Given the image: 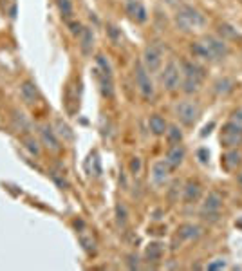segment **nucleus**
I'll use <instances>...</instances> for the list:
<instances>
[{
  "instance_id": "31",
  "label": "nucleus",
  "mask_w": 242,
  "mask_h": 271,
  "mask_svg": "<svg viewBox=\"0 0 242 271\" xmlns=\"http://www.w3.org/2000/svg\"><path fill=\"white\" fill-rule=\"evenodd\" d=\"M228 266V262H226V259H223V257H219V259H213L211 262H208V266H206V269H211V271H215V269H224V267Z\"/></svg>"
},
{
  "instance_id": "33",
  "label": "nucleus",
  "mask_w": 242,
  "mask_h": 271,
  "mask_svg": "<svg viewBox=\"0 0 242 271\" xmlns=\"http://www.w3.org/2000/svg\"><path fill=\"white\" fill-rule=\"evenodd\" d=\"M130 172L134 174V176H138L139 172H141V159H139V157H132V161H130Z\"/></svg>"
},
{
  "instance_id": "6",
  "label": "nucleus",
  "mask_w": 242,
  "mask_h": 271,
  "mask_svg": "<svg viewBox=\"0 0 242 271\" xmlns=\"http://www.w3.org/2000/svg\"><path fill=\"white\" fill-rule=\"evenodd\" d=\"M219 141H221V145H223L226 150L228 148H238L242 145V125L233 120L224 123L223 128H221Z\"/></svg>"
},
{
  "instance_id": "4",
  "label": "nucleus",
  "mask_w": 242,
  "mask_h": 271,
  "mask_svg": "<svg viewBox=\"0 0 242 271\" xmlns=\"http://www.w3.org/2000/svg\"><path fill=\"white\" fill-rule=\"evenodd\" d=\"M203 45L208 52V60L210 62H221V60H226L228 55H230V47H228L226 40L221 38V36H215V35H208L204 36Z\"/></svg>"
},
{
  "instance_id": "2",
  "label": "nucleus",
  "mask_w": 242,
  "mask_h": 271,
  "mask_svg": "<svg viewBox=\"0 0 242 271\" xmlns=\"http://www.w3.org/2000/svg\"><path fill=\"white\" fill-rule=\"evenodd\" d=\"M181 71H183V84L181 89L186 94H195V92L201 91L204 84V78H206V72L204 67L197 64V62H181Z\"/></svg>"
},
{
  "instance_id": "20",
  "label": "nucleus",
  "mask_w": 242,
  "mask_h": 271,
  "mask_svg": "<svg viewBox=\"0 0 242 271\" xmlns=\"http://www.w3.org/2000/svg\"><path fill=\"white\" fill-rule=\"evenodd\" d=\"M148 128H150V132L154 136H165L168 130V123L163 116L152 114L150 118H148Z\"/></svg>"
},
{
  "instance_id": "29",
  "label": "nucleus",
  "mask_w": 242,
  "mask_h": 271,
  "mask_svg": "<svg viewBox=\"0 0 242 271\" xmlns=\"http://www.w3.org/2000/svg\"><path fill=\"white\" fill-rule=\"evenodd\" d=\"M127 208H125V204H118L116 206V221H118L119 226H125L127 224Z\"/></svg>"
},
{
  "instance_id": "11",
  "label": "nucleus",
  "mask_w": 242,
  "mask_h": 271,
  "mask_svg": "<svg viewBox=\"0 0 242 271\" xmlns=\"http://www.w3.org/2000/svg\"><path fill=\"white\" fill-rule=\"evenodd\" d=\"M125 11L136 24H145L148 18V13L141 0H125Z\"/></svg>"
},
{
  "instance_id": "7",
  "label": "nucleus",
  "mask_w": 242,
  "mask_h": 271,
  "mask_svg": "<svg viewBox=\"0 0 242 271\" xmlns=\"http://www.w3.org/2000/svg\"><path fill=\"white\" fill-rule=\"evenodd\" d=\"M175 116L177 120L184 125V127H194L197 123L199 116H201V107H199L197 101L194 100H184L179 101L175 105Z\"/></svg>"
},
{
  "instance_id": "25",
  "label": "nucleus",
  "mask_w": 242,
  "mask_h": 271,
  "mask_svg": "<svg viewBox=\"0 0 242 271\" xmlns=\"http://www.w3.org/2000/svg\"><path fill=\"white\" fill-rule=\"evenodd\" d=\"M167 140H168V143H170V145L183 143V130H181L177 125H168Z\"/></svg>"
},
{
  "instance_id": "22",
  "label": "nucleus",
  "mask_w": 242,
  "mask_h": 271,
  "mask_svg": "<svg viewBox=\"0 0 242 271\" xmlns=\"http://www.w3.org/2000/svg\"><path fill=\"white\" fill-rule=\"evenodd\" d=\"M98 82H99V89H101V94L112 98L114 96V84H112V76L111 74H103V72L98 71Z\"/></svg>"
},
{
  "instance_id": "14",
  "label": "nucleus",
  "mask_w": 242,
  "mask_h": 271,
  "mask_svg": "<svg viewBox=\"0 0 242 271\" xmlns=\"http://www.w3.org/2000/svg\"><path fill=\"white\" fill-rule=\"evenodd\" d=\"M201 196H203V186H201V183L199 181H188L186 184H184L183 188V201L186 204H192V203H197L199 199H201Z\"/></svg>"
},
{
  "instance_id": "16",
  "label": "nucleus",
  "mask_w": 242,
  "mask_h": 271,
  "mask_svg": "<svg viewBox=\"0 0 242 271\" xmlns=\"http://www.w3.org/2000/svg\"><path fill=\"white\" fill-rule=\"evenodd\" d=\"M20 96H22V100L25 101V103L33 105L38 101L40 98V92H38V87H36L33 82H24V84L20 85Z\"/></svg>"
},
{
  "instance_id": "21",
  "label": "nucleus",
  "mask_w": 242,
  "mask_h": 271,
  "mask_svg": "<svg viewBox=\"0 0 242 271\" xmlns=\"http://www.w3.org/2000/svg\"><path fill=\"white\" fill-rule=\"evenodd\" d=\"M165 255V246L161 242H148L145 248V259L148 262H159Z\"/></svg>"
},
{
  "instance_id": "15",
  "label": "nucleus",
  "mask_w": 242,
  "mask_h": 271,
  "mask_svg": "<svg viewBox=\"0 0 242 271\" xmlns=\"http://www.w3.org/2000/svg\"><path fill=\"white\" fill-rule=\"evenodd\" d=\"M40 138H42V143L52 152H58L60 150V141H58V134L56 130H52V127L49 125H42L40 127Z\"/></svg>"
},
{
  "instance_id": "27",
  "label": "nucleus",
  "mask_w": 242,
  "mask_h": 271,
  "mask_svg": "<svg viewBox=\"0 0 242 271\" xmlns=\"http://www.w3.org/2000/svg\"><path fill=\"white\" fill-rule=\"evenodd\" d=\"M96 64H98V71H99V72H103V74H111V76H112L111 62H109L103 55H98V56H96Z\"/></svg>"
},
{
  "instance_id": "32",
  "label": "nucleus",
  "mask_w": 242,
  "mask_h": 271,
  "mask_svg": "<svg viewBox=\"0 0 242 271\" xmlns=\"http://www.w3.org/2000/svg\"><path fill=\"white\" fill-rule=\"evenodd\" d=\"M15 120H16V127H18L20 130H25V128H29V123L25 121L24 114H18V112H15Z\"/></svg>"
},
{
  "instance_id": "19",
  "label": "nucleus",
  "mask_w": 242,
  "mask_h": 271,
  "mask_svg": "<svg viewBox=\"0 0 242 271\" xmlns=\"http://www.w3.org/2000/svg\"><path fill=\"white\" fill-rule=\"evenodd\" d=\"M201 233H203V230H201L197 224H192V223L181 224L177 230L179 239H183V240H195L201 237Z\"/></svg>"
},
{
  "instance_id": "1",
  "label": "nucleus",
  "mask_w": 242,
  "mask_h": 271,
  "mask_svg": "<svg viewBox=\"0 0 242 271\" xmlns=\"http://www.w3.org/2000/svg\"><path fill=\"white\" fill-rule=\"evenodd\" d=\"M177 29L183 33H199L206 28V16L190 4H181L174 15Z\"/></svg>"
},
{
  "instance_id": "23",
  "label": "nucleus",
  "mask_w": 242,
  "mask_h": 271,
  "mask_svg": "<svg viewBox=\"0 0 242 271\" xmlns=\"http://www.w3.org/2000/svg\"><path fill=\"white\" fill-rule=\"evenodd\" d=\"M233 87H235V82L230 80V78H221V80H217V82H215V85H213L215 92H217L219 96L230 94V92L233 91Z\"/></svg>"
},
{
  "instance_id": "8",
  "label": "nucleus",
  "mask_w": 242,
  "mask_h": 271,
  "mask_svg": "<svg viewBox=\"0 0 242 271\" xmlns=\"http://www.w3.org/2000/svg\"><path fill=\"white\" fill-rule=\"evenodd\" d=\"M134 78H136V87H138V92L141 94V98H143V100H152L155 94V87L150 78V72L143 67V64L136 65Z\"/></svg>"
},
{
  "instance_id": "18",
  "label": "nucleus",
  "mask_w": 242,
  "mask_h": 271,
  "mask_svg": "<svg viewBox=\"0 0 242 271\" xmlns=\"http://www.w3.org/2000/svg\"><path fill=\"white\" fill-rule=\"evenodd\" d=\"M92 47H94V33L91 28H84L79 33V49L85 56H91Z\"/></svg>"
},
{
  "instance_id": "3",
  "label": "nucleus",
  "mask_w": 242,
  "mask_h": 271,
  "mask_svg": "<svg viewBox=\"0 0 242 271\" xmlns=\"http://www.w3.org/2000/svg\"><path fill=\"white\" fill-rule=\"evenodd\" d=\"M161 85L165 87V91L168 92H175L181 89V84H183V71H181V64H177L175 60H170L165 69H161Z\"/></svg>"
},
{
  "instance_id": "35",
  "label": "nucleus",
  "mask_w": 242,
  "mask_h": 271,
  "mask_svg": "<svg viewBox=\"0 0 242 271\" xmlns=\"http://www.w3.org/2000/svg\"><path fill=\"white\" fill-rule=\"evenodd\" d=\"M138 255H128V267L130 269H136V267H139V262H138Z\"/></svg>"
},
{
  "instance_id": "28",
  "label": "nucleus",
  "mask_w": 242,
  "mask_h": 271,
  "mask_svg": "<svg viewBox=\"0 0 242 271\" xmlns=\"http://www.w3.org/2000/svg\"><path fill=\"white\" fill-rule=\"evenodd\" d=\"M56 4H58V9H60V13H62L64 18H71V15H72L71 0H56Z\"/></svg>"
},
{
  "instance_id": "10",
  "label": "nucleus",
  "mask_w": 242,
  "mask_h": 271,
  "mask_svg": "<svg viewBox=\"0 0 242 271\" xmlns=\"http://www.w3.org/2000/svg\"><path fill=\"white\" fill-rule=\"evenodd\" d=\"M170 172H172V168L168 167V163L165 159L155 161V163L152 165V172H150L154 186H157V188L167 186V183L170 181Z\"/></svg>"
},
{
  "instance_id": "9",
  "label": "nucleus",
  "mask_w": 242,
  "mask_h": 271,
  "mask_svg": "<svg viewBox=\"0 0 242 271\" xmlns=\"http://www.w3.org/2000/svg\"><path fill=\"white\" fill-rule=\"evenodd\" d=\"M224 206L223 196L217 190H211L206 197H204L203 204H201V215L203 219H217L221 210Z\"/></svg>"
},
{
  "instance_id": "36",
  "label": "nucleus",
  "mask_w": 242,
  "mask_h": 271,
  "mask_svg": "<svg viewBox=\"0 0 242 271\" xmlns=\"http://www.w3.org/2000/svg\"><path fill=\"white\" fill-rule=\"evenodd\" d=\"M231 120L242 125V107H238L237 111H233V114H231Z\"/></svg>"
},
{
  "instance_id": "12",
  "label": "nucleus",
  "mask_w": 242,
  "mask_h": 271,
  "mask_svg": "<svg viewBox=\"0 0 242 271\" xmlns=\"http://www.w3.org/2000/svg\"><path fill=\"white\" fill-rule=\"evenodd\" d=\"M184 159H186V148H184L181 143L172 145V147L168 148L167 156H165V161H167L168 167H170L172 170L181 167V165L184 163Z\"/></svg>"
},
{
  "instance_id": "17",
  "label": "nucleus",
  "mask_w": 242,
  "mask_h": 271,
  "mask_svg": "<svg viewBox=\"0 0 242 271\" xmlns=\"http://www.w3.org/2000/svg\"><path fill=\"white\" fill-rule=\"evenodd\" d=\"M78 240H79V244H82V248L87 251L89 255L96 253V246H98V242H96V237L92 235L91 231H89L85 226L78 231Z\"/></svg>"
},
{
  "instance_id": "24",
  "label": "nucleus",
  "mask_w": 242,
  "mask_h": 271,
  "mask_svg": "<svg viewBox=\"0 0 242 271\" xmlns=\"http://www.w3.org/2000/svg\"><path fill=\"white\" fill-rule=\"evenodd\" d=\"M85 168H87L89 176H96V177H98L99 174H101V165H99L98 154H96V152H92L91 156H89L87 163H85Z\"/></svg>"
},
{
  "instance_id": "30",
  "label": "nucleus",
  "mask_w": 242,
  "mask_h": 271,
  "mask_svg": "<svg viewBox=\"0 0 242 271\" xmlns=\"http://www.w3.org/2000/svg\"><path fill=\"white\" fill-rule=\"evenodd\" d=\"M24 145L31 154H35V156H38L40 154V147H38V141L36 140H33V138H24Z\"/></svg>"
},
{
  "instance_id": "26",
  "label": "nucleus",
  "mask_w": 242,
  "mask_h": 271,
  "mask_svg": "<svg viewBox=\"0 0 242 271\" xmlns=\"http://www.w3.org/2000/svg\"><path fill=\"white\" fill-rule=\"evenodd\" d=\"M56 134L60 136V138H64L65 141H71V140H74V134H72V130H71V127H69L67 123H64L62 120H56Z\"/></svg>"
},
{
  "instance_id": "13",
  "label": "nucleus",
  "mask_w": 242,
  "mask_h": 271,
  "mask_svg": "<svg viewBox=\"0 0 242 271\" xmlns=\"http://www.w3.org/2000/svg\"><path fill=\"white\" fill-rule=\"evenodd\" d=\"M221 165L226 172H237L242 165V154L237 148H228L221 157Z\"/></svg>"
},
{
  "instance_id": "34",
  "label": "nucleus",
  "mask_w": 242,
  "mask_h": 271,
  "mask_svg": "<svg viewBox=\"0 0 242 271\" xmlns=\"http://www.w3.org/2000/svg\"><path fill=\"white\" fill-rule=\"evenodd\" d=\"M69 28H71V33L76 36H79V33H82V29H84V25L79 24V22H71L69 24Z\"/></svg>"
},
{
  "instance_id": "5",
  "label": "nucleus",
  "mask_w": 242,
  "mask_h": 271,
  "mask_svg": "<svg viewBox=\"0 0 242 271\" xmlns=\"http://www.w3.org/2000/svg\"><path fill=\"white\" fill-rule=\"evenodd\" d=\"M163 56H165L163 47H161L157 42H150L143 51V60H141V64H143V67L147 69L150 74H155V72H159L163 69V60H165Z\"/></svg>"
}]
</instances>
